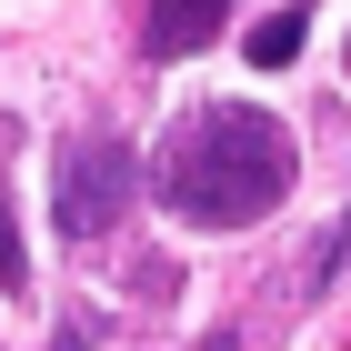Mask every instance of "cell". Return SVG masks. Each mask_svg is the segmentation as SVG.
<instances>
[{"label": "cell", "mask_w": 351, "mask_h": 351, "mask_svg": "<svg viewBox=\"0 0 351 351\" xmlns=\"http://www.w3.org/2000/svg\"><path fill=\"white\" fill-rule=\"evenodd\" d=\"M281 191H291V131L251 101L191 110L161 151V201L191 231H251L261 211H281Z\"/></svg>", "instance_id": "obj_1"}, {"label": "cell", "mask_w": 351, "mask_h": 351, "mask_svg": "<svg viewBox=\"0 0 351 351\" xmlns=\"http://www.w3.org/2000/svg\"><path fill=\"white\" fill-rule=\"evenodd\" d=\"M131 141H110V131H81L71 151H60V191H51V211H60V231L71 241H101L110 221L131 211Z\"/></svg>", "instance_id": "obj_2"}, {"label": "cell", "mask_w": 351, "mask_h": 351, "mask_svg": "<svg viewBox=\"0 0 351 351\" xmlns=\"http://www.w3.org/2000/svg\"><path fill=\"white\" fill-rule=\"evenodd\" d=\"M221 21H231V0H151V21H141V51L151 60H191V51H211Z\"/></svg>", "instance_id": "obj_3"}, {"label": "cell", "mask_w": 351, "mask_h": 351, "mask_svg": "<svg viewBox=\"0 0 351 351\" xmlns=\"http://www.w3.org/2000/svg\"><path fill=\"white\" fill-rule=\"evenodd\" d=\"M301 40H311V10H271V21L251 30V71H291Z\"/></svg>", "instance_id": "obj_4"}, {"label": "cell", "mask_w": 351, "mask_h": 351, "mask_svg": "<svg viewBox=\"0 0 351 351\" xmlns=\"http://www.w3.org/2000/svg\"><path fill=\"white\" fill-rule=\"evenodd\" d=\"M30 281V251H21V221H10V191H0V291Z\"/></svg>", "instance_id": "obj_5"}, {"label": "cell", "mask_w": 351, "mask_h": 351, "mask_svg": "<svg viewBox=\"0 0 351 351\" xmlns=\"http://www.w3.org/2000/svg\"><path fill=\"white\" fill-rule=\"evenodd\" d=\"M311 271H322V281H331V271H351V211H341V231L322 241V261H311Z\"/></svg>", "instance_id": "obj_6"}]
</instances>
